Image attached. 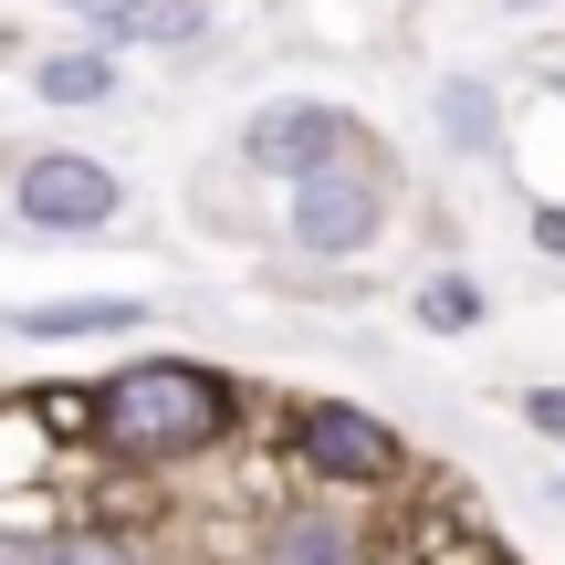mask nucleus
Listing matches in <instances>:
<instances>
[{
  "instance_id": "f257e3e1",
  "label": "nucleus",
  "mask_w": 565,
  "mask_h": 565,
  "mask_svg": "<svg viewBox=\"0 0 565 565\" xmlns=\"http://www.w3.org/2000/svg\"><path fill=\"white\" fill-rule=\"evenodd\" d=\"M242 419V387L221 366L189 356H137L84 398V440L116 450V461H189V450H221Z\"/></svg>"
},
{
  "instance_id": "f03ea898",
  "label": "nucleus",
  "mask_w": 565,
  "mask_h": 565,
  "mask_svg": "<svg viewBox=\"0 0 565 565\" xmlns=\"http://www.w3.org/2000/svg\"><path fill=\"white\" fill-rule=\"evenodd\" d=\"M377 221H387V168H377V147H345V158H324V168H303V179H294V242L303 252H366V242H377Z\"/></svg>"
},
{
  "instance_id": "7ed1b4c3",
  "label": "nucleus",
  "mask_w": 565,
  "mask_h": 565,
  "mask_svg": "<svg viewBox=\"0 0 565 565\" xmlns=\"http://www.w3.org/2000/svg\"><path fill=\"white\" fill-rule=\"evenodd\" d=\"M294 461L315 471V482H398V429L377 419V408H345V398H303L294 419Z\"/></svg>"
},
{
  "instance_id": "20e7f679",
  "label": "nucleus",
  "mask_w": 565,
  "mask_h": 565,
  "mask_svg": "<svg viewBox=\"0 0 565 565\" xmlns=\"http://www.w3.org/2000/svg\"><path fill=\"white\" fill-rule=\"evenodd\" d=\"M126 210V189H116V168H95V158H32L21 168V221L32 231H105Z\"/></svg>"
},
{
  "instance_id": "39448f33",
  "label": "nucleus",
  "mask_w": 565,
  "mask_h": 565,
  "mask_svg": "<svg viewBox=\"0 0 565 565\" xmlns=\"http://www.w3.org/2000/svg\"><path fill=\"white\" fill-rule=\"evenodd\" d=\"M345 147H366L345 105H263V116H252V137H242V158H252V168H282V179H303V168L345 158Z\"/></svg>"
},
{
  "instance_id": "423d86ee",
  "label": "nucleus",
  "mask_w": 565,
  "mask_h": 565,
  "mask_svg": "<svg viewBox=\"0 0 565 565\" xmlns=\"http://www.w3.org/2000/svg\"><path fill=\"white\" fill-rule=\"evenodd\" d=\"M126 324H137V303H126V294H74V303H32L21 335H32V345H63V335H126Z\"/></svg>"
},
{
  "instance_id": "0eeeda50",
  "label": "nucleus",
  "mask_w": 565,
  "mask_h": 565,
  "mask_svg": "<svg viewBox=\"0 0 565 565\" xmlns=\"http://www.w3.org/2000/svg\"><path fill=\"white\" fill-rule=\"evenodd\" d=\"M398 565H513V555L492 545L482 524H450V513H419V524H408V545H398Z\"/></svg>"
},
{
  "instance_id": "6e6552de",
  "label": "nucleus",
  "mask_w": 565,
  "mask_h": 565,
  "mask_svg": "<svg viewBox=\"0 0 565 565\" xmlns=\"http://www.w3.org/2000/svg\"><path fill=\"white\" fill-rule=\"evenodd\" d=\"M200 0H126L116 21H105V42H200Z\"/></svg>"
},
{
  "instance_id": "1a4fd4ad",
  "label": "nucleus",
  "mask_w": 565,
  "mask_h": 565,
  "mask_svg": "<svg viewBox=\"0 0 565 565\" xmlns=\"http://www.w3.org/2000/svg\"><path fill=\"white\" fill-rule=\"evenodd\" d=\"M32 84H42L53 105H105V95H116V63H105V53H53Z\"/></svg>"
},
{
  "instance_id": "9d476101",
  "label": "nucleus",
  "mask_w": 565,
  "mask_h": 565,
  "mask_svg": "<svg viewBox=\"0 0 565 565\" xmlns=\"http://www.w3.org/2000/svg\"><path fill=\"white\" fill-rule=\"evenodd\" d=\"M440 137L450 147H461V158H492V95H482V84H440Z\"/></svg>"
},
{
  "instance_id": "9b49d317",
  "label": "nucleus",
  "mask_w": 565,
  "mask_h": 565,
  "mask_svg": "<svg viewBox=\"0 0 565 565\" xmlns=\"http://www.w3.org/2000/svg\"><path fill=\"white\" fill-rule=\"evenodd\" d=\"M419 324H429V335H461V324H482V282L429 273V282H419Z\"/></svg>"
},
{
  "instance_id": "f8f14e48",
  "label": "nucleus",
  "mask_w": 565,
  "mask_h": 565,
  "mask_svg": "<svg viewBox=\"0 0 565 565\" xmlns=\"http://www.w3.org/2000/svg\"><path fill=\"white\" fill-rule=\"evenodd\" d=\"M53 565H137V555H126L116 534H63V545H53Z\"/></svg>"
},
{
  "instance_id": "ddd939ff",
  "label": "nucleus",
  "mask_w": 565,
  "mask_h": 565,
  "mask_svg": "<svg viewBox=\"0 0 565 565\" xmlns=\"http://www.w3.org/2000/svg\"><path fill=\"white\" fill-rule=\"evenodd\" d=\"M282 565H345V545H335V534H324V524H303L294 545H282Z\"/></svg>"
},
{
  "instance_id": "4468645a",
  "label": "nucleus",
  "mask_w": 565,
  "mask_h": 565,
  "mask_svg": "<svg viewBox=\"0 0 565 565\" xmlns=\"http://www.w3.org/2000/svg\"><path fill=\"white\" fill-rule=\"evenodd\" d=\"M524 419L545 429V440H565V387H524Z\"/></svg>"
},
{
  "instance_id": "2eb2a0df",
  "label": "nucleus",
  "mask_w": 565,
  "mask_h": 565,
  "mask_svg": "<svg viewBox=\"0 0 565 565\" xmlns=\"http://www.w3.org/2000/svg\"><path fill=\"white\" fill-rule=\"evenodd\" d=\"M0 565H53V545L42 534H0Z\"/></svg>"
},
{
  "instance_id": "dca6fc26",
  "label": "nucleus",
  "mask_w": 565,
  "mask_h": 565,
  "mask_svg": "<svg viewBox=\"0 0 565 565\" xmlns=\"http://www.w3.org/2000/svg\"><path fill=\"white\" fill-rule=\"evenodd\" d=\"M534 242H545V252H565V210H534Z\"/></svg>"
},
{
  "instance_id": "f3484780",
  "label": "nucleus",
  "mask_w": 565,
  "mask_h": 565,
  "mask_svg": "<svg viewBox=\"0 0 565 565\" xmlns=\"http://www.w3.org/2000/svg\"><path fill=\"white\" fill-rule=\"evenodd\" d=\"M63 11H84V21H95V32H105V21H116L126 0H63Z\"/></svg>"
},
{
  "instance_id": "a211bd4d",
  "label": "nucleus",
  "mask_w": 565,
  "mask_h": 565,
  "mask_svg": "<svg viewBox=\"0 0 565 565\" xmlns=\"http://www.w3.org/2000/svg\"><path fill=\"white\" fill-rule=\"evenodd\" d=\"M513 11H534V0H513Z\"/></svg>"
}]
</instances>
